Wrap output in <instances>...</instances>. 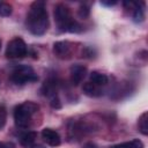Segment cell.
Listing matches in <instances>:
<instances>
[{
  "instance_id": "6da1fadb",
  "label": "cell",
  "mask_w": 148,
  "mask_h": 148,
  "mask_svg": "<svg viewBox=\"0 0 148 148\" xmlns=\"http://www.w3.org/2000/svg\"><path fill=\"white\" fill-rule=\"evenodd\" d=\"M27 29L35 36L44 35L49 29V15L43 1L31 3L25 20Z\"/></svg>"
},
{
  "instance_id": "7a4b0ae2",
  "label": "cell",
  "mask_w": 148,
  "mask_h": 148,
  "mask_svg": "<svg viewBox=\"0 0 148 148\" xmlns=\"http://www.w3.org/2000/svg\"><path fill=\"white\" fill-rule=\"evenodd\" d=\"M53 14H54V20L57 22V25L61 31H66V32H80V31H82L81 24L73 18L71 9L66 5H64V3L57 5L54 7Z\"/></svg>"
},
{
  "instance_id": "3957f363",
  "label": "cell",
  "mask_w": 148,
  "mask_h": 148,
  "mask_svg": "<svg viewBox=\"0 0 148 148\" xmlns=\"http://www.w3.org/2000/svg\"><path fill=\"white\" fill-rule=\"evenodd\" d=\"M39 110V106L34 102H24L18 104L14 109V120L17 127L27 128L30 126L32 116Z\"/></svg>"
},
{
  "instance_id": "277c9868",
  "label": "cell",
  "mask_w": 148,
  "mask_h": 148,
  "mask_svg": "<svg viewBox=\"0 0 148 148\" xmlns=\"http://www.w3.org/2000/svg\"><path fill=\"white\" fill-rule=\"evenodd\" d=\"M10 79L15 84L23 86L27 83L36 82L38 80V76L32 67H30L28 65H21V66H17L13 71Z\"/></svg>"
},
{
  "instance_id": "5b68a950",
  "label": "cell",
  "mask_w": 148,
  "mask_h": 148,
  "mask_svg": "<svg viewBox=\"0 0 148 148\" xmlns=\"http://www.w3.org/2000/svg\"><path fill=\"white\" fill-rule=\"evenodd\" d=\"M28 53V47L25 42L20 38L16 37L14 39H12L6 47V57L9 59H21L24 58Z\"/></svg>"
},
{
  "instance_id": "8992f818",
  "label": "cell",
  "mask_w": 148,
  "mask_h": 148,
  "mask_svg": "<svg viewBox=\"0 0 148 148\" xmlns=\"http://www.w3.org/2000/svg\"><path fill=\"white\" fill-rule=\"evenodd\" d=\"M53 53L59 59H69L73 54V46L69 42H57L53 44Z\"/></svg>"
},
{
  "instance_id": "52a82bcc",
  "label": "cell",
  "mask_w": 148,
  "mask_h": 148,
  "mask_svg": "<svg viewBox=\"0 0 148 148\" xmlns=\"http://www.w3.org/2000/svg\"><path fill=\"white\" fill-rule=\"evenodd\" d=\"M86 74H87V67L86 66L80 65V64L73 65L71 67V82L74 86L80 84L83 81V79L86 77Z\"/></svg>"
},
{
  "instance_id": "ba28073f",
  "label": "cell",
  "mask_w": 148,
  "mask_h": 148,
  "mask_svg": "<svg viewBox=\"0 0 148 148\" xmlns=\"http://www.w3.org/2000/svg\"><path fill=\"white\" fill-rule=\"evenodd\" d=\"M42 138L50 147H58L61 143V138L59 133L52 128H44L42 131Z\"/></svg>"
},
{
  "instance_id": "9c48e42d",
  "label": "cell",
  "mask_w": 148,
  "mask_h": 148,
  "mask_svg": "<svg viewBox=\"0 0 148 148\" xmlns=\"http://www.w3.org/2000/svg\"><path fill=\"white\" fill-rule=\"evenodd\" d=\"M42 90H43V94L45 96L50 97V99L56 97V96H58L57 95V90H58V82H57V80H54V79L46 80L44 82V84H43Z\"/></svg>"
},
{
  "instance_id": "30bf717a",
  "label": "cell",
  "mask_w": 148,
  "mask_h": 148,
  "mask_svg": "<svg viewBox=\"0 0 148 148\" xmlns=\"http://www.w3.org/2000/svg\"><path fill=\"white\" fill-rule=\"evenodd\" d=\"M82 90H83V92H84L87 96H90V97H98V96H102V95H103V91H102L101 87L94 84V83L90 82V81L83 84Z\"/></svg>"
},
{
  "instance_id": "8fae6325",
  "label": "cell",
  "mask_w": 148,
  "mask_h": 148,
  "mask_svg": "<svg viewBox=\"0 0 148 148\" xmlns=\"http://www.w3.org/2000/svg\"><path fill=\"white\" fill-rule=\"evenodd\" d=\"M89 77H90V82H92L94 84H96L98 87L105 86L108 83V81H109L108 76L105 74H103V73H99V72H91Z\"/></svg>"
},
{
  "instance_id": "7c38bea8",
  "label": "cell",
  "mask_w": 148,
  "mask_h": 148,
  "mask_svg": "<svg viewBox=\"0 0 148 148\" xmlns=\"http://www.w3.org/2000/svg\"><path fill=\"white\" fill-rule=\"evenodd\" d=\"M36 139H37V133L31 131V132H27L25 134H23L21 136V145L24 147V148H29L31 145H34L36 142Z\"/></svg>"
},
{
  "instance_id": "4fadbf2b",
  "label": "cell",
  "mask_w": 148,
  "mask_h": 148,
  "mask_svg": "<svg viewBox=\"0 0 148 148\" xmlns=\"http://www.w3.org/2000/svg\"><path fill=\"white\" fill-rule=\"evenodd\" d=\"M138 127H139V131H140L143 135H147V134H148V113H147V112H143V113L139 117Z\"/></svg>"
},
{
  "instance_id": "5bb4252c",
  "label": "cell",
  "mask_w": 148,
  "mask_h": 148,
  "mask_svg": "<svg viewBox=\"0 0 148 148\" xmlns=\"http://www.w3.org/2000/svg\"><path fill=\"white\" fill-rule=\"evenodd\" d=\"M13 12V8L7 2H0V15L1 16H9Z\"/></svg>"
},
{
  "instance_id": "9a60e30c",
  "label": "cell",
  "mask_w": 148,
  "mask_h": 148,
  "mask_svg": "<svg viewBox=\"0 0 148 148\" xmlns=\"http://www.w3.org/2000/svg\"><path fill=\"white\" fill-rule=\"evenodd\" d=\"M7 120V110L3 104H0V131L3 128Z\"/></svg>"
},
{
  "instance_id": "2e32d148",
  "label": "cell",
  "mask_w": 148,
  "mask_h": 148,
  "mask_svg": "<svg viewBox=\"0 0 148 148\" xmlns=\"http://www.w3.org/2000/svg\"><path fill=\"white\" fill-rule=\"evenodd\" d=\"M89 13H90L89 7L86 6V5H82V6L79 8V16H80L81 18H86V17H88V16H89Z\"/></svg>"
},
{
  "instance_id": "e0dca14e",
  "label": "cell",
  "mask_w": 148,
  "mask_h": 148,
  "mask_svg": "<svg viewBox=\"0 0 148 148\" xmlns=\"http://www.w3.org/2000/svg\"><path fill=\"white\" fill-rule=\"evenodd\" d=\"M128 147L130 148H143V143L139 139H134L132 141H128Z\"/></svg>"
},
{
  "instance_id": "ac0fdd59",
  "label": "cell",
  "mask_w": 148,
  "mask_h": 148,
  "mask_svg": "<svg viewBox=\"0 0 148 148\" xmlns=\"http://www.w3.org/2000/svg\"><path fill=\"white\" fill-rule=\"evenodd\" d=\"M0 148H15L13 142H0Z\"/></svg>"
},
{
  "instance_id": "d6986e66",
  "label": "cell",
  "mask_w": 148,
  "mask_h": 148,
  "mask_svg": "<svg viewBox=\"0 0 148 148\" xmlns=\"http://www.w3.org/2000/svg\"><path fill=\"white\" fill-rule=\"evenodd\" d=\"M82 148H99V147L96 143H94V142H87V143L83 145Z\"/></svg>"
},
{
  "instance_id": "ffe728a7",
  "label": "cell",
  "mask_w": 148,
  "mask_h": 148,
  "mask_svg": "<svg viewBox=\"0 0 148 148\" xmlns=\"http://www.w3.org/2000/svg\"><path fill=\"white\" fill-rule=\"evenodd\" d=\"M116 3L117 1H102V5H105V6H113Z\"/></svg>"
},
{
  "instance_id": "44dd1931",
  "label": "cell",
  "mask_w": 148,
  "mask_h": 148,
  "mask_svg": "<svg viewBox=\"0 0 148 148\" xmlns=\"http://www.w3.org/2000/svg\"><path fill=\"white\" fill-rule=\"evenodd\" d=\"M29 148H45V147H44V146H42V145H38V143L36 145V142H35V143H34V145H31Z\"/></svg>"
},
{
  "instance_id": "7402d4cb",
  "label": "cell",
  "mask_w": 148,
  "mask_h": 148,
  "mask_svg": "<svg viewBox=\"0 0 148 148\" xmlns=\"http://www.w3.org/2000/svg\"><path fill=\"white\" fill-rule=\"evenodd\" d=\"M0 49H1V40H0Z\"/></svg>"
}]
</instances>
